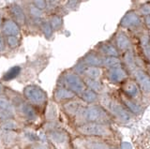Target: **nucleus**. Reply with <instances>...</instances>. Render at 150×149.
Wrapping results in <instances>:
<instances>
[{
	"label": "nucleus",
	"instance_id": "obj_8",
	"mask_svg": "<svg viewBox=\"0 0 150 149\" xmlns=\"http://www.w3.org/2000/svg\"><path fill=\"white\" fill-rule=\"evenodd\" d=\"M136 62H137V60H136L133 49L123 53V63L129 71H134L137 68H136V65H137Z\"/></svg>",
	"mask_w": 150,
	"mask_h": 149
},
{
	"label": "nucleus",
	"instance_id": "obj_14",
	"mask_svg": "<svg viewBox=\"0 0 150 149\" xmlns=\"http://www.w3.org/2000/svg\"><path fill=\"white\" fill-rule=\"evenodd\" d=\"M101 116V110L98 107H90L86 113V117L89 121L98 120Z\"/></svg>",
	"mask_w": 150,
	"mask_h": 149
},
{
	"label": "nucleus",
	"instance_id": "obj_27",
	"mask_svg": "<svg viewBox=\"0 0 150 149\" xmlns=\"http://www.w3.org/2000/svg\"><path fill=\"white\" fill-rule=\"evenodd\" d=\"M125 103L127 104V106H128L131 111H133L134 113H138V112H140V107H139L137 104L133 103L132 101L126 100H125Z\"/></svg>",
	"mask_w": 150,
	"mask_h": 149
},
{
	"label": "nucleus",
	"instance_id": "obj_32",
	"mask_svg": "<svg viewBox=\"0 0 150 149\" xmlns=\"http://www.w3.org/2000/svg\"><path fill=\"white\" fill-rule=\"evenodd\" d=\"M149 76H150V67H149Z\"/></svg>",
	"mask_w": 150,
	"mask_h": 149
},
{
	"label": "nucleus",
	"instance_id": "obj_5",
	"mask_svg": "<svg viewBox=\"0 0 150 149\" xmlns=\"http://www.w3.org/2000/svg\"><path fill=\"white\" fill-rule=\"evenodd\" d=\"M136 83L140 85V87L144 92L150 93V76L147 72H145L144 69L136 68L133 71Z\"/></svg>",
	"mask_w": 150,
	"mask_h": 149
},
{
	"label": "nucleus",
	"instance_id": "obj_17",
	"mask_svg": "<svg viewBox=\"0 0 150 149\" xmlns=\"http://www.w3.org/2000/svg\"><path fill=\"white\" fill-rule=\"evenodd\" d=\"M134 10L137 11V12L142 17L147 16L150 14V2L141 3L134 8Z\"/></svg>",
	"mask_w": 150,
	"mask_h": 149
},
{
	"label": "nucleus",
	"instance_id": "obj_25",
	"mask_svg": "<svg viewBox=\"0 0 150 149\" xmlns=\"http://www.w3.org/2000/svg\"><path fill=\"white\" fill-rule=\"evenodd\" d=\"M19 71H20V68H19L18 67L11 68V71H8L6 75H5V79H6V80H11V79H12V78H15V76L19 73Z\"/></svg>",
	"mask_w": 150,
	"mask_h": 149
},
{
	"label": "nucleus",
	"instance_id": "obj_26",
	"mask_svg": "<svg viewBox=\"0 0 150 149\" xmlns=\"http://www.w3.org/2000/svg\"><path fill=\"white\" fill-rule=\"evenodd\" d=\"M47 117L49 119H54L56 117V108L54 105H50L47 110Z\"/></svg>",
	"mask_w": 150,
	"mask_h": 149
},
{
	"label": "nucleus",
	"instance_id": "obj_7",
	"mask_svg": "<svg viewBox=\"0 0 150 149\" xmlns=\"http://www.w3.org/2000/svg\"><path fill=\"white\" fill-rule=\"evenodd\" d=\"M98 49L103 56H119L120 54L112 41H103L100 44Z\"/></svg>",
	"mask_w": 150,
	"mask_h": 149
},
{
	"label": "nucleus",
	"instance_id": "obj_12",
	"mask_svg": "<svg viewBox=\"0 0 150 149\" xmlns=\"http://www.w3.org/2000/svg\"><path fill=\"white\" fill-rule=\"evenodd\" d=\"M86 63L92 67H98L102 65V57L97 53H90L86 56Z\"/></svg>",
	"mask_w": 150,
	"mask_h": 149
},
{
	"label": "nucleus",
	"instance_id": "obj_2",
	"mask_svg": "<svg viewBox=\"0 0 150 149\" xmlns=\"http://www.w3.org/2000/svg\"><path fill=\"white\" fill-rule=\"evenodd\" d=\"M133 40L128 33V31L119 28L116 31V33L114 36V41L112 43L115 44L117 51L120 53H125L127 51L133 49Z\"/></svg>",
	"mask_w": 150,
	"mask_h": 149
},
{
	"label": "nucleus",
	"instance_id": "obj_21",
	"mask_svg": "<svg viewBox=\"0 0 150 149\" xmlns=\"http://www.w3.org/2000/svg\"><path fill=\"white\" fill-rule=\"evenodd\" d=\"M23 113L27 118H29V119L36 118V112H35L34 108L29 104H25L23 106Z\"/></svg>",
	"mask_w": 150,
	"mask_h": 149
},
{
	"label": "nucleus",
	"instance_id": "obj_1",
	"mask_svg": "<svg viewBox=\"0 0 150 149\" xmlns=\"http://www.w3.org/2000/svg\"><path fill=\"white\" fill-rule=\"evenodd\" d=\"M119 28L126 30L134 35L145 29L144 19L134 8L127 11L119 22Z\"/></svg>",
	"mask_w": 150,
	"mask_h": 149
},
{
	"label": "nucleus",
	"instance_id": "obj_6",
	"mask_svg": "<svg viewBox=\"0 0 150 149\" xmlns=\"http://www.w3.org/2000/svg\"><path fill=\"white\" fill-rule=\"evenodd\" d=\"M127 76H128V73L122 66L109 68V71H108V78L114 83H120L124 81L127 79Z\"/></svg>",
	"mask_w": 150,
	"mask_h": 149
},
{
	"label": "nucleus",
	"instance_id": "obj_31",
	"mask_svg": "<svg viewBox=\"0 0 150 149\" xmlns=\"http://www.w3.org/2000/svg\"><path fill=\"white\" fill-rule=\"evenodd\" d=\"M33 149H48V148L44 145H40V144H39V145H36L33 147Z\"/></svg>",
	"mask_w": 150,
	"mask_h": 149
},
{
	"label": "nucleus",
	"instance_id": "obj_11",
	"mask_svg": "<svg viewBox=\"0 0 150 149\" xmlns=\"http://www.w3.org/2000/svg\"><path fill=\"white\" fill-rule=\"evenodd\" d=\"M102 65L109 68L120 67L122 65V60L119 56H104L102 57Z\"/></svg>",
	"mask_w": 150,
	"mask_h": 149
},
{
	"label": "nucleus",
	"instance_id": "obj_9",
	"mask_svg": "<svg viewBox=\"0 0 150 149\" xmlns=\"http://www.w3.org/2000/svg\"><path fill=\"white\" fill-rule=\"evenodd\" d=\"M67 83L69 86L75 92L81 93L84 90V87H86L83 82L79 78V76L75 75V74H69L67 77Z\"/></svg>",
	"mask_w": 150,
	"mask_h": 149
},
{
	"label": "nucleus",
	"instance_id": "obj_28",
	"mask_svg": "<svg viewBox=\"0 0 150 149\" xmlns=\"http://www.w3.org/2000/svg\"><path fill=\"white\" fill-rule=\"evenodd\" d=\"M143 19H144V25L145 27V29L148 32H150V14L143 17Z\"/></svg>",
	"mask_w": 150,
	"mask_h": 149
},
{
	"label": "nucleus",
	"instance_id": "obj_29",
	"mask_svg": "<svg viewBox=\"0 0 150 149\" xmlns=\"http://www.w3.org/2000/svg\"><path fill=\"white\" fill-rule=\"evenodd\" d=\"M53 139H54V141H55V142H62V141H64V135L63 134H61V133H54L53 134Z\"/></svg>",
	"mask_w": 150,
	"mask_h": 149
},
{
	"label": "nucleus",
	"instance_id": "obj_15",
	"mask_svg": "<svg viewBox=\"0 0 150 149\" xmlns=\"http://www.w3.org/2000/svg\"><path fill=\"white\" fill-rule=\"evenodd\" d=\"M74 97V92L69 89H65V88H61L58 89L55 93V99L56 100H65L72 99Z\"/></svg>",
	"mask_w": 150,
	"mask_h": 149
},
{
	"label": "nucleus",
	"instance_id": "obj_24",
	"mask_svg": "<svg viewBox=\"0 0 150 149\" xmlns=\"http://www.w3.org/2000/svg\"><path fill=\"white\" fill-rule=\"evenodd\" d=\"M87 147L89 149H109L108 145L103 143H89Z\"/></svg>",
	"mask_w": 150,
	"mask_h": 149
},
{
	"label": "nucleus",
	"instance_id": "obj_23",
	"mask_svg": "<svg viewBox=\"0 0 150 149\" xmlns=\"http://www.w3.org/2000/svg\"><path fill=\"white\" fill-rule=\"evenodd\" d=\"M17 123L15 121L11 120V119H8V120H5L4 122L1 123V128L4 129H9V130H12V129H17Z\"/></svg>",
	"mask_w": 150,
	"mask_h": 149
},
{
	"label": "nucleus",
	"instance_id": "obj_10",
	"mask_svg": "<svg viewBox=\"0 0 150 149\" xmlns=\"http://www.w3.org/2000/svg\"><path fill=\"white\" fill-rule=\"evenodd\" d=\"M123 90L127 95L130 97H136L139 95V87L137 83L133 81H127L123 85Z\"/></svg>",
	"mask_w": 150,
	"mask_h": 149
},
{
	"label": "nucleus",
	"instance_id": "obj_19",
	"mask_svg": "<svg viewBox=\"0 0 150 149\" xmlns=\"http://www.w3.org/2000/svg\"><path fill=\"white\" fill-rule=\"evenodd\" d=\"M82 97L83 100H86L87 102H93L97 99V94L91 89L83 90L82 92Z\"/></svg>",
	"mask_w": 150,
	"mask_h": 149
},
{
	"label": "nucleus",
	"instance_id": "obj_4",
	"mask_svg": "<svg viewBox=\"0 0 150 149\" xmlns=\"http://www.w3.org/2000/svg\"><path fill=\"white\" fill-rule=\"evenodd\" d=\"M78 131L83 135H89V136H102V135L108 134V130L105 127L98 124H86L78 128Z\"/></svg>",
	"mask_w": 150,
	"mask_h": 149
},
{
	"label": "nucleus",
	"instance_id": "obj_16",
	"mask_svg": "<svg viewBox=\"0 0 150 149\" xmlns=\"http://www.w3.org/2000/svg\"><path fill=\"white\" fill-rule=\"evenodd\" d=\"M84 72L88 76L89 79H95V80H98L100 76L101 75V69L98 67H92L89 66L88 68H86L84 69Z\"/></svg>",
	"mask_w": 150,
	"mask_h": 149
},
{
	"label": "nucleus",
	"instance_id": "obj_20",
	"mask_svg": "<svg viewBox=\"0 0 150 149\" xmlns=\"http://www.w3.org/2000/svg\"><path fill=\"white\" fill-rule=\"evenodd\" d=\"M64 108L67 113L70 114H74L80 111V105L77 102H68L67 104H65Z\"/></svg>",
	"mask_w": 150,
	"mask_h": 149
},
{
	"label": "nucleus",
	"instance_id": "obj_13",
	"mask_svg": "<svg viewBox=\"0 0 150 149\" xmlns=\"http://www.w3.org/2000/svg\"><path fill=\"white\" fill-rule=\"evenodd\" d=\"M111 109L112 111V113H114L115 114H116L120 119L122 120H129V114L127 113V112L122 108V107L117 104V103H115V102H112V103L111 104Z\"/></svg>",
	"mask_w": 150,
	"mask_h": 149
},
{
	"label": "nucleus",
	"instance_id": "obj_30",
	"mask_svg": "<svg viewBox=\"0 0 150 149\" xmlns=\"http://www.w3.org/2000/svg\"><path fill=\"white\" fill-rule=\"evenodd\" d=\"M122 149H131V146L128 143H122Z\"/></svg>",
	"mask_w": 150,
	"mask_h": 149
},
{
	"label": "nucleus",
	"instance_id": "obj_18",
	"mask_svg": "<svg viewBox=\"0 0 150 149\" xmlns=\"http://www.w3.org/2000/svg\"><path fill=\"white\" fill-rule=\"evenodd\" d=\"M86 85L90 87V89L93 90L94 92H100L102 90V85L98 82V80H95V79H87L86 81Z\"/></svg>",
	"mask_w": 150,
	"mask_h": 149
},
{
	"label": "nucleus",
	"instance_id": "obj_22",
	"mask_svg": "<svg viewBox=\"0 0 150 149\" xmlns=\"http://www.w3.org/2000/svg\"><path fill=\"white\" fill-rule=\"evenodd\" d=\"M0 109H1V111L6 112H11L12 109L11 103L5 97H0Z\"/></svg>",
	"mask_w": 150,
	"mask_h": 149
},
{
	"label": "nucleus",
	"instance_id": "obj_3",
	"mask_svg": "<svg viewBox=\"0 0 150 149\" xmlns=\"http://www.w3.org/2000/svg\"><path fill=\"white\" fill-rule=\"evenodd\" d=\"M25 96L27 100L36 104H41L46 100L45 92L36 85H29L25 88Z\"/></svg>",
	"mask_w": 150,
	"mask_h": 149
}]
</instances>
